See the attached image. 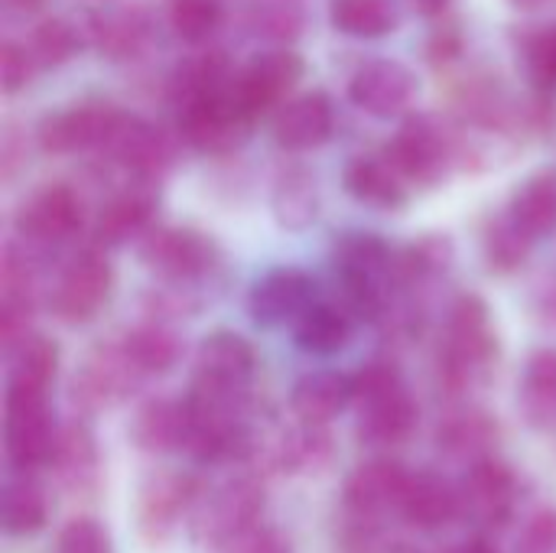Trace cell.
I'll return each mask as SVG.
<instances>
[{"instance_id":"db71d44e","label":"cell","mask_w":556,"mask_h":553,"mask_svg":"<svg viewBox=\"0 0 556 553\" xmlns=\"http://www.w3.org/2000/svg\"><path fill=\"white\" fill-rule=\"evenodd\" d=\"M538 316L547 323V326H556V280L547 284L541 293H538Z\"/></svg>"},{"instance_id":"f5cc1de1","label":"cell","mask_w":556,"mask_h":553,"mask_svg":"<svg viewBox=\"0 0 556 553\" xmlns=\"http://www.w3.org/2000/svg\"><path fill=\"white\" fill-rule=\"evenodd\" d=\"M42 7H46V0H0V13H3V20H10V23L33 20V16L42 13Z\"/></svg>"},{"instance_id":"9f6ffc18","label":"cell","mask_w":556,"mask_h":553,"mask_svg":"<svg viewBox=\"0 0 556 553\" xmlns=\"http://www.w3.org/2000/svg\"><path fill=\"white\" fill-rule=\"evenodd\" d=\"M463 553H498V551H495V548H492V544H489L485 538H476L472 544H466V551H463Z\"/></svg>"},{"instance_id":"b9f144b4","label":"cell","mask_w":556,"mask_h":553,"mask_svg":"<svg viewBox=\"0 0 556 553\" xmlns=\"http://www.w3.org/2000/svg\"><path fill=\"white\" fill-rule=\"evenodd\" d=\"M26 46H29L39 68H59V65L75 59V52L81 46V33L65 16H46L33 26Z\"/></svg>"},{"instance_id":"f546056e","label":"cell","mask_w":556,"mask_h":553,"mask_svg":"<svg viewBox=\"0 0 556 553\" xmlns=\"http://www.w3.org/2000/svg\"><path fill=\"white\" fill-rule=\"evenodd\" d=\"M7 359H10L7 394L49 398V388L59 372V345L49 336L29 332L20 345L7 352Z\"/></svg>"},{"instance_id":"f907efd6","label":"cell","mask_w":556,"mask_h":553,"mask_svg":"<svg viewBox=\"0 0 556 553\" xmlns=\"http://www.w3.org/2000/svg\"><path fill=\"white\" fill-rule=\"evenodd\" d=\"M218 553H293L287 535L274 525H251L248 531H241L235 541H228Z\"/></svg>"},{"instance_id":"ee69618b","label":"cell","mask_w":556,"mask_h":553,"mask_svg":"<svg viewBox=\"0 0 556 553\" xmlns=\"http://www.w3.org/2000/svg\"><path fill=\"white\" fill-rule=\"evenodd\" d=\"M166 20L176 39L189 46H202L222 26V3L218 0H169Z\"/></svg>"},{"instance_id":"4fadbf2b","label":"cell","mask_w":556,"mask_h":553,"mask_svg":"<svg viewBox=\"0 0 556 553\" xmlns=\"http://www.w3.org/2000/svg\"><path fill=\"white\" fill-rule=\"evenodd\" d=\"M104 153L130 179L160 183L176 163V137L150 121L127 114L121 121L117 134L111 137V143L104 147Z\"/></svg>"},{"instance_id":"c3c4849f","label":"cell","mask_w":556,"mask_h":553,"mask_svg":"<svg viewBox=\"0 0 556 553\" xmlns=\"http://www.w3.org/2000/svg\"><path fill=\"white\" fill-rule=\"evenodd\" d=\"M59 553H114L111 535L94 518H75L59 535Z\"/></svg>"},{"instance_id":"6f0895ef","label":"cell","mask_w":556,"mask_h":553,"mask_svg":"<svg viewBox=\"0 0 556 553\" xmlns=\"http://www.w3.org/2000/svg\"><path fill=\"white\" fill-rule=\"evenodd\" d=\"M511 7H518V10H541V7H547L551 0H508Z\"/></svg>"},{"instance_id":"681fc988","label":"cell","mask_w":556,"mask_h":553,"mask_svg":"<svg viewBox=\"0 0 556 553\" xmlns=\"http://www.w3.org/2000/svg\"><path fill=\"white\" fill-rule=\"evenodd\" d=\"M515 553H556V508H538L521 535H518V544H515Z\"/></svg>"},{"instance_id":"603a6c76","label":"cell","mask_w":556,"mask_h":553,"mask_svg":"<svg viewBox=\"0 0 556 553\" xmlns=\"http://www.w3.org/2000/svg\"><path fill=\"white\" fill-rule=\"evenodd\" d=\"M332 271L339 284H365V287H391L394 248L371 231H345L332 244Z\"/></svg>"},{"instance_id":"ac0fdd59","label":"cell","mask_w":556,"mask_h":553,"mask_svg":"<svg viewBox=\"0 0 556 553\" xmlns=\"http://www.w3.org/2000/svg\"><path fill=\"white\" fill-rule=\"evenodd\" d=\"M156 205H160L156 183L130 179L101 205L94 218V241L101 248H124L130 241H140L153 228Z\"/></svg>"},{"instance_id":"52a82bcc","label":"cell","mask_w":556,"mask_h":553,"mask_svg":"<svg viewBox=\"0 0 556 553\" xmlns=\"http://www.w3.org/2000/svg\"><path fill=\"white\" fill-rule=\"evenodd\" d=\"M235 81V78H231ZM254 127V117L238 104L231 85L218 95L179 108V137L199 153H231L238 150Z\"/></svg>"},{"instance_id":"30bf717a","label":"cell","mask_w":556,"mask_h":553,"mask_svg":"<svg viewBox=\"0 0 556 553\" xmlns=\"http://www.w3.org/2000/svg\"><path fill=\"white\" fill-rule=\"evenodd\" d=\"M85 225V199L78 189L65 183L42 186L33 192L20 215H16V231L29 248H55L72 241Z\"/></svg>"},{"instance_id":"ffe728a7","label":"cell","mask_w":556,"mask_h":553,"mask_svg":"<svg viewBox=\"0 0 556 553\" xmlns=\"http://www.w3.org/2000/svg\"><path fill=\"white\" fill-rule=\"evenodd\" d=\"M85 33H88L91 46L104 59H111V62H134L153 42V20H150V13L140 3L104 7V10L91 13Z\"/></svg>"},{"instance_id":"d4e9b609","label":"cell","mask_w":556,"mask_h":553,"mask_svg":"<svg viewBox=\"0 0 556 553\" xmlns=\"http://www.w3.org/2000/svg\"><path fill=\"white\" fill-rule=\"evenodd\" d=\"M498 420L482 407H456L437 427V450L456 463H479L495 456L498 447Z\"/></svg>"},{"instance_id":"277c9868","label":"cell","mask_w":556,"mask_h":553,"mask_svg":"<svg viewBox=\"0 0 556 553\" xmlns=\"http://www.w3.org/2000/svg\"><path fill=\"white\" fill-rule=\"evenodd\" d=\"M111 261L101 251V244L81 248L59 274L52 293H49V310L62 326H85L91 323L108 297H111Z\"/></svg>"},{"instance_id":"5bb4252c","label":"cell","mask_w":556,"mask_h":553,"mask_svg":"<svg viewBox=\"0 0 556 553\" xmlns=\"http://www.w3.org/2000/svg\"><path fill=\"white\" fill-rule=\"evenodd\" d=\"M417 75L397 59H371L358 65V72L349 81V101L378 121L407 114L417 101Z\"/></svg>"},{"instance_id":"9c48e42d","label":"cell","mask_w":556,"mask_h":553,"mask_svg":"<svg viewBox=\"0 0 556 553\" xmlns=\"http://www.w3.org/2000/svg\"><path fill=\"white\" fill-rule=\"evenodd\" d=\"M303 75H306V62L293 49L274 46L235 72L231 91L238 104L257 121L270 108H280L283 101H290L287 95L303 81Z\"/></svg>"},{"instance_id":"bcb514c9","label":"cell","mask_w":556,"mask_h":553,"mask_svg":"<svg viewBox=\"0 0 556 553\" xmlns=\"http://www.w3.org/2000/svg\"><path fill=\"white\" fill-rule=\"evenodd\" d=\"M199 306H202V300L186 284H166L160 290H150V297H147L150 319H163V323L166 319H186V316L199 313Z\"/></svg>"},{"instance_id":"ba28073f","label":"cell","mask_w":556,"mask_h":553,"mask_svg":"<svg viewBox=\"0 0 556 553\" xmlns=\"http://www.w3.org/2000/svg\"><path fill=\"white\" fill-rule=\"evenodd\" d=\"M127 114L111 101H78L39 121L36 140L46 153L65 156L81 150H104Z\"/></svg>"},{"instance_id":"484cf974","label":"cell","mask_w":556,"mask_h":553,"mask_svg":"<svg viewBox=\"0 0 556 553\" xmlns=\"http://www.w3.org/2000/svg\"><path fill=\"white\" fill-rule=\"evenodd\" d=\"M397 512L404 515L407 525L420 531H440L463 512V499L446 476L424 469V473H410Z\"/></svg>"},{"instance_id":"816d5d0a","label":"cell","mask_w":556,"mask_h":553,"mask_svg":"<svg viewBox=\"0 0 556 553\" xmlns=\"http://www.w3.org/2000/svg\"><path fill=\"white\" fill-rule=\"evenodd\" d=\"M463 52H466V36H463L459 23H443L427 39V55H430L433 68H450L453 62L463 59Z\"/></svg>"},{"instance_id":"7dc6e473","label":"cell","mask_w":556,"mask_h":553,"mask_svg":"<svg viewBox=\"0 0 556 553\" xmlns=\"http://www.w3.org/2000/svg\"><path fill=\"white\" fill-rule=\"evenodd\" d=\"M33 68H36V59H33L26 42H16V39L0 42V88H3V95L23 91L33 78Z\"/></svg>"},{"instance_id":"11a10c76","label":"cell","mask_w":556,"mask_h":553,"mask_svg":"<svg viewBox=\"0 0 556 553\" xmlns=\"http://www.w3.org/2000/svg\"><path fill=\"white\" fill-rule=\"evenodd\" d=\"M410 3H414V10L424 13V16H443V13L450 10L453 0H410Z\"/></svg>"},{"instance_id":"4316f807","label":"cell","mask_w":556,"mask_h":553,"mask_svg":"<svg viewBox=\"0 0 556 553\" xmlns=\"http://www.w3.org/2000/svg\"><path fill=\"white\" fill-rule=\"evenodd\" d=\"M52 469L65 492L72 495H91L101 482V453L98 440L88 424L72 420L59 427V443L52 456Z\"/></svg>"},{"instance_id":"f1b7e54d","label":"cell","mask_w":556,"mask_h":553,"mask_svg":"<svg viewBox=\"0 0 556 553\" xmlns=\"http://www.w3.org/2000/svg\"><path fill=\"white\" fill-rule=\"evenodd\" d=\"M456 248L446 235H424L410 241L407 248L394 251V271H391V287L394 293H417L440 280L453 267Z\"/></svg>"},{"instance_id":"d6986e66","label":"cell","mask_w":556,"mask_h":553,"mask_svg":"<svg viewBox=\"0 0 556 553\" xmlns=\"http://www.w3.org/2000/svg\"><path fill=\"white\" fill-rule=\"evenodd\" d=\"M410 473L394 460H368L352 469L342 489V505L358 521H375L391 508H401Z\"/></svg>"},{"instance_id":"6da1fadb","label":"cell","mask_w":556,"mask_h":553,"mask_svg":"<svg viewBox=\"0 0 556 553\" xmlns=\"http://www.w3.org/2000/svg\"><path fill=\"white\" fill-rule=\"evenodd\" d=\"M498 365V332L492 310L479 293H463L453 300L443 342H440V385L450 398H466L476 388H485Z\"/></svg>"},{"instance_id":"8fae6325","label":"cell","mask_w":556,"mask_h":553,"mask_svg":"<svg viewBox=\"0 0 556 553\" xmlns=\"http://www.w3.org/2000/svg\"><path fill=\"white\" fill-rule=\"evenodd\" d=\"M59 427L49 411V398L7 394V460L16 473L52 466Z\"/></svg>"},{"instance_id":"7c38bea8","label":"cell","mask_w":556,"mask_h":553,"mask_svg":"<svg viewBox=\"0 0 556 553\" xmlns=\"http://www.w3.org/2000/svg\"><path fill=\"white\" fill-rule=\"evenodd\" d=\"M518 492H521V486H518L515 469L498 456H485V460L472 463L459 486L463 512L485 531H498L511 521Z\"/></svg>"},{"instance_id":"836d02e7","label":"cell","mask_w":556,"mask_h":553,"mask_svg":"<svg viewBox=\"0 0 556 553\" xmlns=\"http://www.w3.org/2000/svg\"><path fill=\"white\" fill-rule=\"evenodd\" d=\"M231 78H235V68H231L228 55L218 49H202L176 65V72L169 78V95H173L176 108H186L192 101L225 91L231 85Z\"/></svg>"},{"instance_id":"d590c367","label":"cell","mask_w":556,"mask_h":553,"mask_svg":"<svg viewBox=\"0 0 556 553\" xmlns=\"http://www.w3.org/2000/svg\"><path fill=\"white\" fill-rule=\"evenodd\" d=\"M329 23L336 33L352 39H381L397 33L401 3L397 0H332Z\"/></svg>"},{"instance_id":"3957f363","label":"cell","mask_w":556,"mask_h":553,"mask_svg":"<svg viewBox=\"0 0 556 553\" xmlns=\"http://www.w3.org/2000/svg\"><path fill=\"white\" fill-rule=\"evenodd\" d=\"M137 254L143 261V267L150 274H156L163 284H186L195 287L205 277H212V271L218 267V244L195 231V228H150L140 241H137Z\"/></svg>"},{"instance_id":"e575fe53","label":"cell","mask_w":556,"mask_h":553,"mask_svg":"<svg viewBox=\"0 0 556 553\" xmlns=\"http://www.w3.org/2000/svg\"><path fill=\"white\" fill-rule=\"evenodd\" d=\"M534 244H538V238H531V231L508 209L502 215H492L482 231V257H485L489 271L502 274V277L518 274L528 264Z\"/></svg>"},{"instance_id":"74e56055","label":"cell","mask_w":556,"mask_h":553,"mask_svg":"<svg viewBox=\"0 0 556 553\" xmlns=\"http://www.w3.org/2000/svg\"><path fill=\"white\" fill-rule=\"evenodd\" d=\"M508 212L531 231V238H547L556 231V166L531 173L511 196Z\"/></svg>"},{"instance_id":"ab89813d","label":"cell","mask_w":556,"mask_h":553,"mask_svg":"<svg viewBox=\"0 0 556 553\" xmlns=\"http://www.w3.org/2000/svg\"><path fill=\"white\" fill-rule=\"evenodd\" d=\"M49 518V495L39 479L29 473H20L3 489V531L13 538L36 535Z\"/></svg>"},{"instance_id":"7a4b0ae2","label":"cell","mask_w":556,"mask_h":553,"mask_svg":"<svg viewBox=\"0 0 556 553\" xmlns=\"http://www.w3.org/2000/svg\"><path fill=\"white\" fill-rule=\"evenodd\" d=\"M410 186H440L453 166H463V130L437 114H414L384 150Z\"/></svg>"},{"instance_id":"83f0119b","label":"cell","mask_w":556,"mask_h":553,"mask_svg":"<svg viewBox=\"0 0 556 553\" xmlns=\"http://www.w3.org/2000/svg\"><path fill=\"white\" fill-rule=\"evenodd\" d=\"M417 424H420V407L407 388L384 394L378 401L358 404V440L375 450H388V447L410 440Z\"/></svg>"},{"instance_id":"5b68a950","label":"cell","mask_w":556,"mask_h":553,"mask_svg":"<svg viewBox=\"0 0 556 553\" xmlns=\"http://www.w3.org/2000/svg\"><path fill=\"white\" fill-rule=\"evenodd\" d=\"M140 381H143V375L130 362L124 342L108 339V342L94 345L85 355V362L78 365V372L72 378V404L81 414H98V411L124 404L140 388Z\"/></svg>"},{"instance_id":"9a60e30c","label":"cell","mask_w":556,"mask_h":553,"mask_svg":"<svg viewBox=\"0 0 556 553\" xmlns=\"http://www.w3.org/2000/svg\"><path fill=\"white\" fill-rule=\"evenodd\" d=\"M316 284L300 267H274L267 271L248 293V313L257 326L277 329L293 326L313 303H316Z\"/></svg>"},{"instance_id":"8992f818","label":"cell","mask_w":556,"mask_h":553,"mask_svg":"<svg viewBox=\"0 0 556 553\" xmlns=\"http://www.w3.org/2000/svg\"><path fill=\"white\" fill-rule=\"evenodd\" d=\"M264 502H267L264 486L251 473L222 482L205 499V505L195 512V518H192L195 541L218 553L228 541H235L241 531H248L251 525H257V518L264 512Z\"/></svg>"},{"instance_id":"8d00e7d4","label":"cell","mask_w":556,"mask_h":553,"mask_svg":"<svg viewBox=\"0 0 556 553\" xmlns=\"http://www.w3.org/2000/svg\"><path fill=\"white\" fill-rule=\"evenodd\" d=\"M130 362L140 368L143 378L150 375H166L179 359H182V342L179 336L163 323V319H147L121 336Z\"/></svg>"},{"instance_id":"e0dca14e","label":"cell","mask_w":556,"mask_h":553,"mask_svg":"<svg viewBox=\"0 0 556 553\" xmlns=\"http://www.w3.org/2000/svg\"><path fill=\"white\" fill-rule=\"evenodd\" d=\"M195 479L179 469H160L143 479L137 495V525L140 535L156 544L173 535V528L182 521V515L192 508L195 499Z\"/></svg>"},{"instance_id":"cb8c5ba5","label":"cell","mask_w":556,"mask_h":553,"mask_svg":"<svg viewBox=\"0 0 556 553\" xmlns=\"http://www.w3.org/2000/svg\"><path fill=\"white\" fill-rule=\"evenodd\" d=\"M189 430H192L189 404L186 401H173V398L147 401L143 407H137V414L130 420L134 447L150 453V456L186 450L189 447Z\"/></svg>"},{"instance_id":"7402d4cb","label":"cell","mask_w":556,"mask_h":553,"mask_svg":"<svg viewBox=\"0 0 556 553\" xmlns=\"http://www.w3.org/2000/svg\"><path fill=\"white\" fill-rule=\"evenodd\" d=\"M342 183H345V192L362 202V205H371V209H381V212H394V209H404L407 199H410V183L407 176L394 166V160L388 153H362V156H352L345 173H342Z\"/></svg>"},{"instance_id":"4dcf8cb0","label":"cell","mask_w":556,"mask_h":553,"mask_svg":"<svg viewBox=\"0 0 556 553\" xmlns=\"http://www.w3.org/2000/svg\"><path fill=\"white\" fill-rule=\"evenodd\" d=\"M352 401V378L342 372H309L290 391V407L306 424H332Z\"/></svg>"},{"instance_id":"1f68e13d","label":"cell","mask_w":556,"mask_h":553,"mask_svg":"<svg viewBox=\"0 0 556 553\" xmlns=\"http://www.w3.org/2000/svg\"><path fill=\"white\" fill-rule=\"evenodd\" d=\"M270 212L280 228L303 231L319 215V183L306 166H283L270 189Z\"/></svg>"},{"instance_id":"f35d334b","label":"cell","mask_w":556,"mask_h":553,"mask_svg":"<svg viewBox=\"0 0 556 553\" xmlns=\"http://www.w3.org/2000/svg\"><path fill=\"white\" fill-rule=\"evenodd\" d=\"M521 411L528 424L551 430L556 427V349H538L521 378Z\"/></svg>"},{"instance_id":"44dd1931","label":"cell","mask_w":556,"mask_h":553,"mask_svg":"<svg viewBox=\"0 0 556 553\" xmlns=\"http://www.w3.org/2000/svg\"><path fill=\"white\" fill-rule=\"evenodd\" d=\"M336 130V108L326 91H306L280 104L274 117V140L290 153L323 147Z\"/></svg>"},{"instance_id":"7bdbcfd3","label":"cell","mask_w":556,"mask_h":553,"mask_svg":"<svg viewBox=\"0 0 556 553\" xmlns=\"http://www.w3.org/2000/svg\"><path fill=\"white\" fill-rule=\"evenodd\" d=\"M518 59L525 65V75L531 88L538 91H556V23L554 26H534L521 33Z\"/></svg>"},{"instance_id":"f6af8a7d","label":"cell","mask_w":556,"mask_h":553,"mask_svg":"<svg viewBox=\"0 0 556 553\" xmlns=\"http://www.w3.org/2000/svg\"><path fill=\"white\" fill-rule=\"evenodd\" d=\"M407 388L404 385V375L397 368V362L391 359H375L368 365H362L355 375H352V391H355V404H368V401H378L384 394H394Z\"/></svg>"},{"instance_id":"60d3db41","label":"cell","mask_w":556,"mask_h":553,"mask_svg":"<svg viewBox=\"0 0 556 553\" xmlns=\"http://www.w3.org/2000/svg\"><path fill=\"white\" fill-rule=\"evenodd\" d=\"M251 36L274 42V46H287L303 33V7L296 0H254L248 16H244Z\"/></svg>"},{"instance_id":"d6a6232c","label":"cell","mask_w":556,"mask_h":553,"mask_svg":"<svg viewBox=\"0 0 556 553\" xmlns=\"http://www.w3.org/2000/svg\"><path fill=\"white\" fill-rule=\"evenodd\" d=\"M355 329V319L336 303V300H316L296 323H293V342L306 355H336L349 345Z\"/></svg>"},{"instance_id":"2e32d148","label":"cell","mask_w":556,"mask_h":553,"mask_svg":"<svg viewBox=\"0 0 556 553\" xmlns=\"http://www.w3.org/2000/svg\"><path fill=\"white\" fill-rule=\"evenodd\" d=\"M254 372H257L254 345L238 332L218 329L205 336L195 349L192 385L212 388V391H248Z\"/></svg>"}]
</instances>
